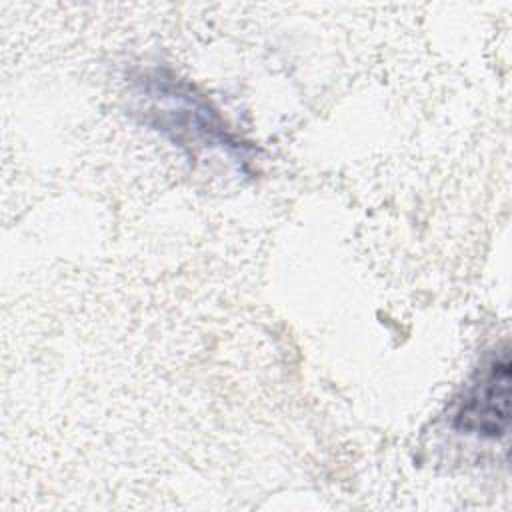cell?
Segmentation results:
<instances>
[{
	"label": "cell",
	"instance_id": "7a4b0ae2",
	"mask_svg": "<svg viewBox=\"0 0 512 512\" xmlns=\"http://www.w3.org/2000/svg\"><path fill=\"white\" fill-rule=\"evenodd\" d=\"M510 424V350L508 344L490 352L456 398L452 428L460 434L502 440Z\"/></svg>",
	"mask_w": 512,
	"mask_h": 512
},
{
	"label": "cell",
	"instance_id": "6da1fadb",
	"mask_svg": "<svg viewBox=\"0 0 512 512\" xmlns=\"http://www.w3.org/2000/svg\"><path fill=\"white\" fill-rule=\"evenodd\" d=\"M138 112L144 124L170 136L184 148H236L238 142L210 102L188 82L168 74H144L136 90Z\"/></svg>",
	"mask_w": 512,
	"mask_h": 512
}]
</instances>
